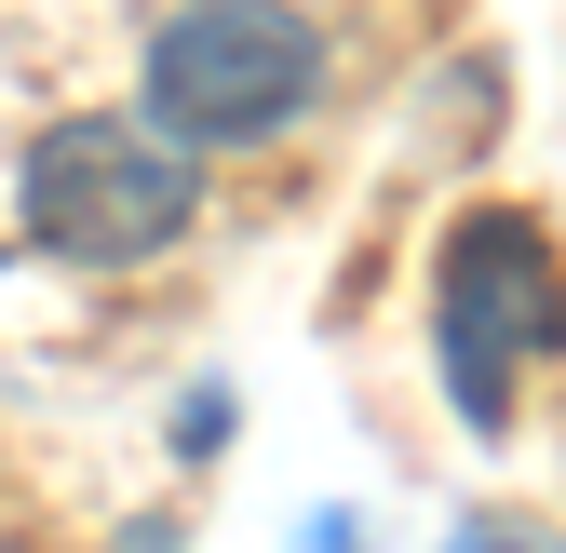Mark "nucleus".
<instances>
[{"mask_svg":"<svg viewBox=\"0 0 566 553\" xmlns=\"http://www.w3.org/2000/svg\"><path fill=\"white\" fill-rule=\"evenodd\" d=\"M324 95V28L297 0H189L149 28V122L163 149H270Z\"/></svg>","mask_w":566,"mask_h":553,"instance_id":"f257e3e1","label":"nucleus"},{"mask_svg":"<svg viewBox=\"0 0 566 553\" xmlns=\"http://www.w3.org/2000/svg\"><path fill=\"white\" fill-rule=\"evenodd\" d=\"M14 202L67 270H149L202 217V163L163 149L149 122H54L28 149V176H14Z\"/></svg>","mask_w":566,"mask_h":553,"instance_id":"f03ea898","label":"nucleus"},{"mask_svg":"<svg viewBox=\"0 0 566 553\" xmlns=\"http://www.w3.org/2000/svg\"><path fill=\"white\" fill-rule=\"evenodd\" d=\"M432 352L459 378V419L500 432L513 419V365L526 352H566V270L553 243L513 217V202H472L432 257Z\"/></svg>","mask_w":566,"mask_h":553,"instance_id":"7ed1b4c3","label":"nucleus"},{"mask_svg":"<svg viewBox=\"0 0 566 553\" xmlns=\"http://www.w3.org/2000/svg\"><path fill=\"white\" fill-rule=\"evenodd\" d=\"M472 553H526V540H472Z\"/></svg>","mask_w":566,"mask_h":553,"instance_id":"20e7f679","label":"nucleus"}]
</instances>
